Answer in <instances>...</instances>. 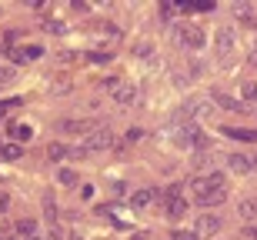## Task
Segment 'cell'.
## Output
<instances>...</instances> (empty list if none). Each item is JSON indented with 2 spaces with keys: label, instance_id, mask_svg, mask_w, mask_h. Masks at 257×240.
<instances>
[{
  "label": "cell",
  "instance_id": "cell-1",
  "mask_svg": "<svg viewBox=\"0 0 257 240\" xmlns=\"http://www.w3.org/2000/svg\"><path fill=\"white\" fill-rule=\"evenodd\" d=\"M217 187H227V177L220 170H210V173H197L191 180V190H194V197L197 193H207V190H217Z\"/></svg>",
  "mask_w": 257,
  "mask_h": 240
},
{
  "label": "cell",
  "instance_id": "cell-2",
  "mask_svg": "<svg viewBox=\"0 0 257 240\" xmlns=\"http://www.w3.org/2000/svg\"><path fill=\"white\" fill-rule=\"evenodd\" d=\"M117 140H114V134H110V130H94V134H87L84 137V150H87V157L90 154H97V150H110V147H114Z\"/></svg>",
  "mask_w": 257,
  "mask_h": 240
},
{
  "label": "cell",
  "instance_id": "cell-3",
  "mask_svg": "<svg viewBox=\"0 0 257 240\" xmlns=\"http://www.w3.org/2000/svg\"><path fill=\"white\" fill-rule=\"evenodd\" d=\"M107 87H110V97H114L120 107H131L134 100H137V87L127 84V80H107Z\"/></svg>",
  "mask_w": 257,
  "mask_h": 240
},
{
  "label": "cell",
  "instance_id": "cell-4",
  "mask_svg": "<svg viewBox=\"0 0 257 240\" xmlns=\"http://www.w3.org/2000/svg\"><path fill=\"white\" fill-rule=\"evenodd\" d=\"M210 104H217L220 110H234V114H247V107L240 104V97H230L224 90H210Z\"/></svg>",
  "mask_w": 257,
  "mask_h": 240
},
{
  "label": "cell",
  "instance_id": "cell-5",
  "mask_svg": "<svg viewBox=\"0 0 257 240\" xmlns=\"http://www.w3.org/2000/svg\"><path fill=\"white\" fill-rule=\"evenodd\" d=\"M10 57H14V64H30V60L44 57V47H40V44H24V47L10 50Z\"/></svg>",
  "mask_w": 257,
  "mask_h": 240
},
{
  "label": "cell",
  "instance_id": "cell-6",
  "mask_svg": "<svg viewBox=\"0 0 257 240\" xmlns=\"http://www.w3.org/2000/svg\"><path fill=\"white\" fill-rule=\"evenodd\" d=\"M214 47H217L220 64H227V54L234 50V30H217V37H214Z\"/></svg>",
  "mask_w": 257,
  "mask_h": 240
},
{
  "label": "cell",
  "instance_id": "cell-7",
  "mask_svg": "<svg viewBox=\"0 0 257 240\" xmlns=\"http://www.w3.org/2000/svg\"><path fill=\"white\" fill-rule=\"evenodd\" d=\"M224 200H227V187H217V190H207V193H197L194 197L197 207H220Z\"/></svg>",
  "mask_w": 257,
  "mask_h": 240
},
{
  "label": "cell",
  "instance_id": "cell-8",
  "mask_svg": "<svg viewBox=\"0 0 257 240\" xmlns=\"http://www.w3.org/2000/svg\"><path fill=\"white\" fill-rule=\"evenodd\" d=\"M60 134H94V120H60Z\"/></svg>",
  "mask_w": 257,
  "mask_h": 240
},
{
  "label": "cell",
  "instance_id": "cell-9",
  "mask_svg": "<svg viewBox=\"0 0 257 240\" xmlns=\"http://www.w3.org/2000/svg\"><path fill=\"white\" fill-rule=\"evenodd\" d=\"M220 230V217H214V213H204V217H197V237H210V233Z\"/></svg>",
  "mask_w": 257,
  "mask_h": 240
},
{
  "label": "cell",
  "instance_id": "cell-10",
  "mask_svg": "<svg viewBox=\"0 0 257 240\" xmlns=\"http://www.w3.org/2000/svg\"><path fill=\"white\" fill-rule=\"evenodd\" d=\"M154 200H157V190H154V187H147V190H137V193L131 197V207L141 213V210H147Z\"/></svg>",
  "mask_w": 257,
  "mask_h": 240
},
{
  "label": "cell",
  "instance_id": "cell-11",
  "mask_svg": "<svg viewBox=\"0 0 257 240\" xmlns=\"http://www.w3.org/2000/svg\"><path fill=\"white\" fill-rule=\"evenodd\" d=\"M14 233H17V237H37V233H40V223L34 220V217H24V220L14 223Z\"/></svg>",
  "mask_w": 257,
  "mask_h": 240
},
{
  "label": "cell",
  "instance_id": "cell-12",
  "mask_svg": "<svg viewBox=\"0 0 257 240\" xmlns=\"http://www.w3.org/2000/svg\"><path fill=\"white\" fill-rule=\"evenodd\" d=\"M227 167H230L234 173H250V170H254L250 157H244V154H227Z\"/></svg>",
  "mask_w": 257,
  "mask_h": 240
},
{
  "label": "cell",
  "instance_id": "cell-13",
  "mask_svg": "<svg viewBox=\"0 0 257 240\" xmlns=\"http://www.w3.org/2000/svg\"><path fill=\"white\" fill-rule=\"evenodd\" d=\"M224 137H234V140H244V144H257V130H247V127H224Z\"/></svg>",
  "mask_w": 257,
  "mask_h": 240
},
{
  "label": "cell",
  "instance_id": "cell-14",
  "mask_svg": "<svg viewBox=\"0 0 257 240\" xmlns=\"http://www.w3.org/2000/svg\"><path fill=\"white\" fill-rule=\"evenodd\" d=\"M44 220H47L50 230H57V203H54V193L44 197Z\"/></svg>",
  "mask_w": 257,
  "mask_h": 240
},
{
  "label": "cell",
  "instance_id": "cell-15",
  "mask_svg": "<svg viewBox=\"0 0 257 240\" xmlns=\"http://www.w3.org/2000/svg\"><path fill=\"white\" fill-rule=\"evenodd\" d=\"M184 213H187V200H184V197H174V200H167V217H171V220H181Z\"/></svg>",
  "mask_w": 257,
  "mask_h": 240
},
{
  "label": "cell",
  "instance_id": "cell-16",
  "mask_svg": "<svg viewBox=\"0 0 257 240\" xmlns=\"http://www.w3.org/2000/svg\"><path fill=\"white\" fill-rule=\"evenodd\" d=\"M230 14H234L237 20H244V24H254V7H250V4H234Z\"/></svg>",
  "mask_w": 257,
  "mask_h": 240
},
{
  "label": "cell",
  "instance_id": "cell-17",
  "mask_svg": "<svg viewBox=\"0 0 257 240\" xmlns=\"http://www.w3.org/2000/svg\"><path fill=\"white\" fill-rule=\"evenodd\" d=\"M0 157L4 160H20L24 157V147L20 144H0Z\"/></svg>",
  "mask_w": 257,
  "mask_h": 240
},
{
  "label": "cell",
  "instance_id": "cell-18",
  "mask_svg": "<svg viewBox=\"0 0 257 240\" xmlns=\"http://www.w3.org/2000/svg\"><path fill=\"white\" fill-rule=\"evenodd\" d=\"M47 157H50V160H64V157H70V147H64V144H50V147H47Z\"/></svg>",
  "mask_w": 257,
  "mask_h": 240
},
{
  "label": "cell",
  "instance_id": "cell-19",
  "mask_svg": "<svg viewBox=\"0 0 257 240\" xmlns=\"http://www.w3.org/2000/svg\"><path fill=\"white\" fill-rule=\"evenodd\" d=\"M57 180L64 183V187H74V183H77V173L70 170V167H64V170H57Z\"/></svg>",
  "mask_w": 257,
  "mask_h": 240
},
{
  "label": "cell",
  "instance_id": "cell-20",
  "mask_svg": "<svg viewBox=\"0 0 257 240\" xmlns=\"http://www.w3.org/2000/svg\"><path fill=\"white\" fill-rule=\"evenodd\" d=\"M237 210H240V217H247V220H250V217H257V200H240Z\"/></svg>",
  "mask_w": 257,
  "mask_h": 240
},
{
  "label": "cell",
  "instance_id": "cell-21",
  "mask_svg": "<svg viewBox=\"0 0 257 240\" xmlns=\"http://www.w3.org/2000/svg\"><path fill=\"white\" fill-rule=\"evenodd\" d=\"M247 100H257V84H244L240 87V104H247Z\"/></svg>",
  "mask_w": 257,
  "mask_h": 240
},
{
  "label": "cell",
  "instance_id": "cell-22",
  "mask_svg": "<svg viewBox=\"0 0 257 240\" xmlns=\"http://www.w3.org/2000/svg\"><path fill=\"white\" fill-rule=\"evenodd\" d=\"M14 80V67L10 64H0V84H10Z\"/></svg>",
  "mask_w": 257,
  "mask_h": 240
},
{
  "label": "cell",
  "instance_id": "cell-23",
  "mask_svg": "<svg viewBox=\"0 0 257 240\" xmlns=\"http://www.w3.org/2000/svg\"><path fill=\"white\" fill-rule=\"evenodd\" d=\"M171 240H200V237H197L194 230H174V233H171Z\"/></svg>",
  "mask_w": 257,
  "mask_h": 240
},
{
  "label": "cell",
  "instance_id": "cell-24",
  "mask_svg": "<svg viewBox=\"0 0 257 240\" xmlns=\"http://www.w3.org/2000/svg\"><path fill=\"white\" fill-rule=\"evenodd\" d=\"M30 137H34V130H30L27 124H17V140H20V144H24V140H30Z\"/></svg>",
  "mask_w": 257,
  "mask_h": 240
},
{
  "label": "cell",
  "instance_id": "cell-25",
  "mask_svg": "<svg viewBox=\"0 0 257 240\" xmlns=\"http://www.w3.org/2000/svg\"><path fill=\"white\" fill-rule=\"evenodd\" d=\"M47 27H50V34H64V24L60 20H47Z\"/></svg>",
  "mask_w": 257,
  "mask_h": 240
},
{
  "label": "cell",
  "instance_id": "cell-26",
  "mask_svg": "<svg viewBox=\"0 0 257 240\" xmlns=\"http://www.w3.org/2000/svg\"><path fill=\"white\" fill-rule=\"evenodd\" d=\"M174 10H177V7H171V4H164V7H161V17H164V20H171V17H174Z\"/></svg>",
  "mask_w": 257,
  "mask_h": 240
},
{
  "label": "cell",
  "instance_id": "cell-27",
  "mask_svg": "<svg viewBox=\"0 0 257 240\" xmlns=\"http://www.w3.org/2000/svg\"><path fill=\"white\" fill-rule=\"evenodd\" d=\"M137 140H141V130H137V127H134V130H127V144H137Z\"/></svg>",
  "mask_w": 257,
  "mask_h": 240
},
{
  "label": "cell",
  "instance_id": "cell-28",
  "mask_svg": "<svg viewBox=\"0 0 257 240\" xmlns=\"http://www.w3.org/2000/svg\"><path fill=\"white\" fill-rule=\"evenodd\" d=\"M80 197H84V200H90V197H94V187H90V183H87V187H80Z\"/></svg>",
  "mask_w": 257,
  "mask_h": 240
},
{
  "label": "cell",
  "instance_id": "cell-29",
  "mask_svg": "<svg viewBox=\"0 0 257 240\" xmlns=\"http://www.w3.org/2000/svg\"><path fill=\"white\" fill-rule=\"evenodd\" d=\"M7 207H10V200H7V193H0V213H7Z\"/></svg>",
  "mask_w": 257,
  "mask_h": 240
},
{
  "label": "cell",
  "instance_id": "cell-30",
  "mask_svg": "<svg viewBox=\"0 0 257 240\" xmlns=\"http://www.w3.org/2000/svg\"><path fill=\"white\" fill-rule=\"evenodd\" d=\"M244 237H254L257 240V227H250V223H247V227H244Z\"/></svg>",
  "mask_w": 257,
  "mask_h": 240
},
{
  "label": "cell",
  "instance_id": "cell-31",
  "mask_svg": "<svg viewBox=\"0 0 257 240\" xmlns=\"http://www.w3.org/2000/svg\"><path fill=\"white\" fill-rule=\"evenodd\" d=\"M250 64H257V44H254V50H250Z\"/></svg>",
  "mask_w": 257,
  "mask_h": 240
},
{
  "label": "cell",
  "instance_id": "cell-32",
  "mask_svg": "<svg viewBox=\"0 0 257 240\" xmlns=\"http://www.w3.org/2000/svg\"><path fill=\"white\" fill-rule=\"evenodd\" d=\"M14 240H40V237H14Z\"/></svg>",
  "mask_w": 257,
  "mask_h": 240
},
{
  "label": "cell",
  "instance_id": "cell-33",
  "mask_svg": "<svg viewBox=\"0 0 257 240\" xmlns=\"http://www.w3.org/2000/svg\"><path fill=\"white\" fill-rule=\"evenodd\" d=\"M250 163H254V170H257V154H254V157H250Z\"/></svg>",
  "mask_w": 257,
  "mask_h": 240
},
{
  "label": "cell",
  "instance_id": "cell-34",
  "mask_svg": "<svg viewBox=\"0 0 257 240\" xmlns=\"http://www.w3.org/2000/svg\"><path fill=\"white\" fill-rule=\"evenodd\" d=\"M134 240H147V237H144V233H137V237H134Z\"/></svg>",
  "mask_w": 257,
  "mask_h": 240
},
{
  "label": "cell",
  "instance_id": "cell-35",
  "mask_svg": "<svg viewBox=\"0 0 257 240\" xmlns=\"http://www.w3.org/2000/svg\"><path fill=\"white\" fill-rule=\"evenodd\" d=\"M0 117H4V114H0Z\"/></svg>",
  "mask_w": 257,
  "mask_h": 240
},
{
  "label": "cell",
  "instance_id": "cell-36",
  "mask_svg": "<svg viewBox=\"0 0 257 240\" xmlns=\"http://www.w3.org/2000/svg\"><path fill=\"white\" fill-rule=\"evenodd\" d=\"M254 114H257V110H254Z\"/></svg>",
  "mask_w": 257,
  "mask_h": 240
}]
</instances>
